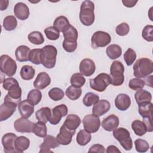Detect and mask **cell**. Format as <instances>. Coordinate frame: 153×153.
I'll return each instance as SVG.
<instances>
[{"instance_id": "1", "label": "cell", "mask_w": 153, "mask_h": 153, "mask_svg": "<svg viewBox=\"0 0 153 153\" xmlns=\"http://www.w3.org/2000/svg\"><path fill=\"white\" fill-rule=\"evenodd\" d=\"M64 40L62 44L63 49L68 52L72 53L77 48L78 31L73 26L69 25L62 32Z\"/></svg>"}, {"instance_id": "2", "label": "cell", "mask_w": 153, "mask_h": 153, "mask_svg": "<svg viewBox=\"0 0 153 153\" xmlns=\"http://www.w3.org/2000/svg\"><path fill=\"white\" fill-rule=\"evenodd\" d=\"M94 4L88 0L84 1L80 6L79 20L81 23L86 26H91L94 22Z\"/></svg>"}, {"instance_id": "3", "label": "cell", "mask_w": 153, "mask_h": 153, "mask_svg": "<svg viewBox=\"0 0 153 153\" xmlns=\"http://www.w3.org/2000/svg\"><path fill=\"white\" fill-rule=\"evenodd\" d=\"M133 75L137 78H145L153 72V62L148 58H140L133 65Z\"/></svg>"}, {"instance_id": "4", "label": "cell", "mask_w": 153, "mask_h": 153, "mask_svg": "<svg viewBox=\"0 0 153 153\" xmlns=\"http://www.w3.org/2000/svg\"><path fill=\"white\" fill-rule=\"evenodd\" d=\"M57 50L52 45H47L41 49V64L47 69H52L55 66Z\"/></svg>"}, {"instance_id": "5", "label": "cell", "mask_w": 153, "mask_h": 153, "mask_svg": "<svg viewBox=\"0 0 153 153\" xmlns=\"http://www.w3.org/2000/svg\"><path fill=\"white\" fill-rule=\"evenodd\" d=\"M124 66L118 60L114 61L110 67L111 84L114 86H120L124 81Z\"/></svg>"}, {"instance_id": "6", "label": "cell", "mask_w": 153, "mask_h": 153, "mask_svg": "<svg viewBox=\"0 0 153 153\" xmlns=\"http://www.w3.org/2000/svg\"><path fill=\"white\" fill-rule=\"evenodd\" d=\"M113 136L126 151H130L133 147V142L130 132L125 128H117L113 130Z\"/></svg>"}, {"instance_id": "7", "label": "cell", "mask_w": 153, "mask_h": 153, "mask_svg": "<svg viewBox=\"0 0 153 153\" xmlns=\"http://www.w3.org/2000/svg\"><path fill=\"white\" fill-rule=\"evenodd\" d=\"M110 83V75L106 73H100L89 81L90 88L99 92L104 91Z\"/></svg>"}, {"instance_id": "8", "label": "cell", "mask_w": 153, "mask_h": 153, "mask_svg": "<svg viewBox=\"0 0 153 153\" xmlns=\"http://www.w3.org/2000/svg\"><path fill=\"white\" fill-rule=\"evenodd\" d=\"M16 61L7 54H3L0 57L1 71L8 76H13L17 71Z\"/></svg>"}, {"instance_id": "9", "label": "cell", "mask_w": 153, "mask_h": 153, "mask_svg": "<svg viewBox=\"0 0 153 153\" xmlns=\"http://www.w3.org/2000/svg\"><path fill=\"white\" fill-rule=\"evenodd\" d=\"M91 41L92 48L96 49L108 45L111 41V37L108 33L102 30H98L93 34Z\"/></svg>"}, {"instance_id": "10", "label": "cell", "mask_w": 153, "mask_h": 153, "mask_svg": "<svg viewBox=\"0 0 153 153\" xmlns=\"http://www.w3.org/2000/svg\"><path fill=\"white\" fill-rule=\"evenodd\" d=\"M19 105L8 99L7 96L4 97V102L0 106V121L7 120L15 112L16 107Z\"/></svg>"}, {"instance_id": "11", "label": "cell", "mask_w": 153, "mask_h": 153, "mask_svg": "<svg viewBox=\"0 0 153 153\" xmlns=\"http://www.w3.org/2000/svg\"><path fill=\"white\" fill-rule=\"evenodd\" d=\"M82 122L84 130L90 133L97 132L100 126V120L99 117L93 114L85 115L83 118Z\"/></svg>"}, {"instance_id": "12", "label": "cell", "mask_w": 153, "mask_h": 153, "mask_svg": "<svg viewBox=\"0 0 153 153\" xmlns=\"http://www.w3.org/2000/svg\"><path fill=\"white\" fill-rule=\"evenodd\" d=\"M68 112V109L65 104H60L55 106L51 110V115L49 122L52 125H56L59 123L61 118L65 117Z\"/></svg>"}, {"instance_id": "13", "label": "cell", "mask_w": 153, "mask_h": 153, "mask_svg": "<svg viewBox=\"0 0 153 153\" xmlns=\"http://www.w3.org/2000/svg\"><path fill=\"white\" fill-rule=\"evenodd\" d=\"M75 134V130H69L63 124L60 128V131L56 136V139L60 145H68L71 143Z\"/></svg>"}, {"instance_id": "14", "label": "cell", "mask_w": 153, "mask_h": 153, "mask_svg": "<svg viewBox=\"0 0 153 153\" xmlns=\"http://www.w3.org/2000/svg\"><path fill=\"white\" fill-rule=\"evenodd\" d=\"M35 123L27 118H20L14 123V127L16 131L20 133H32Z\"/></svg>"}, {"instance_id": "15", "label": "cell", "mask_w": 153, "mask_h": 153, "mask_svg": "<svg viewBox=\"0 0 153 153\" xmlns=\"http://www.w3.org/2000/svg\"><path fill=\"white\" fill-rule=\"evenodd\" d=\"M17 137L13 133H7L2 136V144L5 152H17L15 148V141Z\"/></svg>"}, {"instance_id": "16", "label": "cell", "mask_w": 153, "mask_h": 153, "mask_svg": "<svg viewBox=\"0 0 153 153\" xmlns=\"http://www.w3.org/2000/svg\"><path fill=\"white\" fill-rule=\"evenodd\" d=\"M79 70L82 75L90 76L95 72L96 65L93 60L88 58L84 59L79 63Z\"/></svg>"}, {"instance_id": "17", "label": "cell", "mask_w": 153, "mask_h": 153, "mask_svg": "<svg viewBox=\"0 0 153 153\" xmlns=\"http://www.w3.org/2000/svg\"><path fill=\"white\" fill-rule=\"evenodd\" d=\"M60 146V143L56 139V137L51 135H47L44 137L43 142L40 145L39 153L41 152H52L51 149H54Z\"/></svg>"}, {"instance_id": "18", "label": "cell", "mask_w": 153, "mask_h": 153, "mask_svg": "<svg viewBox=\"0 0 153 153\" xmlns=\"http://www.w3.org/2000/svg\"><path fill=\"white\" fill-rule=\"evenodd\" d=\"M110 108L111 104L109 101L105 99H102L93 105L92 113L97 117H100L108 112Z\"/></svg>"}, {"instance_id": "19", "label": "cell", "mask_w": 153, "mask_h": 153, "mask_svg": "<svg viewBox=\"0 0 153 153\" xmlns=\"http://www.w3.org/2000/svg\"><path fill=\"white\" fill-rule=\"evenodd\" d=\"M51 83V78L50 75L45 72H41L39 73L33 82V86L36 89L43 90L48 86Z\"/></svg>"}, {"instance_id": "20", "label": "cell", "mask_w": 153, "mask_h": 153, "mask_svg": "<svg viewBox=\"0 0 153 153\" xmlns=\"http://www.w3.org/2000/svg\"><path fill=\"white\" fill-rule=\"evenodd\" d=\"M18 109L22 117L28 118L34 112V105L27 99L24 100L19 103Z\"/></svg>"}, {"instance_id": "21", "label": "cell", "mask_w": 153, "mask_h": 153, "mask_svg": "<svg viewBox=\"0 0 153 153\" xmlns=\"http://www.w3.org/2000/svg\"><path fill=\"white\" fill-rule=\"evenodd\" d=\"M119 123L118 117L114 114H111L103 119L101 125L105 130L112 131L117 128Z\"/></svg>"}, {"instance_id": "22", "label": "cell", "mask_w": 153, "mask_h": 153, "mask_svg": "<svg viewBox=\"0 0 153 153\" xmlns=\"http://www.w3.org/2000/svg\"><path fill=\"white\" fill-rule=\"evenodd\" d=\"M14 13L16 17L19 20H25L29 16V8L26 4L18 2L14 5Z\"/></svg>"}, {"instance_id": "23", "label": "cell", "mask_w": 153, "mask_h": 153, "mask_svg": "<svg viewBox=\"0 0 153 153\" xmlns=\"http://www.w3.org/2000/svg\"><path fill=\"white\" fill-rule=\"evenodd\" d=\"M131 105V99L129 96L126 94L120 93L118 94L115 99V105L116 108L121 111H126Z\"/></svg>"}, {"instance_id": "24", "label": "cell", "mask_w": 153, "mask_h": 153, "mask_svg": "<svg viewBox=\"0 0 153 153\" xmlns=\"http://www.w3.org/2000/svg\"><path fill=\"white\" fill-rule=\"evenodd\" d=\"M31 50L26 45H22L16 49L15 56L16 60L19 62H25L29 60V55Z\"/></svg>"}, {"instance_id": "25", "label": "cell", "mask_w": 153, "mask_h": 153, "mask_svg": "<svg viewBox=\"0 0 153 153\" xmlns=\"http://www.w3.org/2000/svg\"><path fill=\"white\" fill-rule=\"evenodd\" d=\"M81 119L76 114H69L63 123V125L68 129L75 130L81 124Z\"/></svg>"}, {"instance_id": "26", "label": "cell", "mask_w": 153, "mask_h": 153, "mask_svg": "<svg viewBox=\"0 0 153 153\" xmlns=\"http://www.w3.org/2000/svg\"><path fill=\"white\" fill-rule=\"evenodd\" d=\"M7 95L12 100L19 104V103L21 102L22 97V88H20L19 84H15L11 87L8 90V93Z\"/></svg>"}, {"instance_id": "27", "label": "cell", "mask_w": 153, "mask_h": 153, "mask_svg": "<svg viewBox=\"0 0 153 153\" xmlns=\"http://www.w3.org/2000/svg\"><path fill=\"white\" fill-rule=\"evenodd\" d=\"M134 99L137 105L145 102H150L152 100V95L150 92L146 90H137L134 94Z\"/></svg>"}, {"instance_id": "28", "label": "cell", "mask_w": 153, "mask_h": 153, "mask_svg": "<svg viewBox=\"0 0 153 153\" xmlns=\"http://www.w3.org/2000/svg\"><path fill=\"white\" fill-rule=\"evenodd\" d=\"M30 146L29 139L23 136H19L15 141V148L17 152H23L27 150Z\"/></svg>"}, {"instance_id": "29", "label": "cell", "mask_w": 153, "mask_h": 153, "mask_svg": "<svg viewBox=\"0 0 153 153\" xmlns=\"http://www.w3.org/2000/svg\"><path fill=\"white\" fill-rule=\"evenodd\" d=\"M106 53L110 59L115 60L121 56L122 49L117 44H111L106 48Z\"/></svg>"}, {"instance_id": "30", "label": "cell", "mask_w": 153, "mask_h": 153, "mask_svg": "<svg viewBox=\"0 0 153 153\" xmlns=\"http://www.w3.org/2000/svg\"><path fill=\"white\" fill-rule=\"evenodd\" d=\"M51 115V110L48 107H43L35 112V116L38 121L44 123L49 121Z\"/></svg>"}, {"instance_id": "31", "label": "cell", "mask_w": 153, "mask_h": 153, "mask_svg": "<svg viewBox=\"0 0 153 153\" xmlns=\"http://www.w3.org/2000/svg\"><path fill=\"white\" fill-rule=\"evenodd\" d=\"M138 112L140 116L144 118L147 117H152V103L150 102H145L138 105Z\"/></svg>"}, {"instance_id": "32", "label": "cell", "mask_w": 153, "mask_h": 153, "mask_svg": "<svg viewBox=\"0 0 153 153\" xmlns=\"http://www.w3.org/2000/svg\"><path fill=\"white\" fill-rule=\"evenodd\" d=\"M91 139V135L85 130H81L76 135V141L81 146H85L88 144Z\"/></svg>"}, {"instance_id": "33", "label": "cell", "mask_w": 153, "mask_h": 153, "mask_svg": "<svg viewBox=\"0 0 153 153\" xmlns=\"http://www.w3.org/2000/svg\"><path fill=\"white\" fill-rule=\"evenodd\" d=\"M20 74L23 80H30L35 76V70L32 66L24 65L20 69Z\"/></svg>"}, {"instance_id": "34", "label": "cell", "mask_w": 153, "mask_h": 153, "mask_svg": "<svg viewBox=\"0 0 153 153\" xmlns=\"http://www.w3.org/2000/svg\"><path fill=\"white\" fill-rule=\"evenodd\" d=\"M131 128L136 135L142 136L146 133V128L143 121L136 120L132 122Z\"/></svg>"}, {"instance_id": "35", "label": "cell", "mask_w": 153, "mask_h": 153, "mask_svg": "<svg viewBox=\"0 0 153 153\" xmlns=\"http://www.w3.org/2000/svg\"><path fill=\"white\" fill-rule=\"evenodd\" d=\"M70 25L69 22L67 17L64 16H60L56 18L53 23V26L56 28L59 32H63V30Z\"/></svg>"}, {"instance_id": "36", "label": "cell", "mask_w": 153, "mask_h": 153, "mask_svg": "<svg viewBox=\"0 0 153 153\" xmlns=\"http://www.w3.org/2000/svg\"><path fill=\"white\" fill-rule=\"evenodd\" d=\"M65 94L69 99L72 100H75L80 97L82 94V90L81 88L71 85L66 90Z\"/></svg>"}, {"instance_id": "37", "label": "cell", "mask_w": 153, "mask_h": 153, "mask_svg": "<svg viewBox=\"0 0 153 153\" xmlns=\"http://www.w3.org/2000/svg\"><path fill=\"white\" fill-rule=\"evenodd\" d=\"M17 26V21L14 16H8L3 20V27L7 31L14 30Z\"/></svg>"}, {"instance_id": "38", "label": "cell", "mask_w": 153, "mask_h": 153, "mask_svg": "<svg viewBox=\"0 0 153 153\" xmlns=\"http://www.w3.org/2000/svg\"><path fill=\"white\" fill-rule=\"evenodd\" d=\"M33 133L39 137H44L47 134V128L45 123L41 121H38L34 125Z\"/></svg>"}, {"instance_id": "39", "label": "cell", "mask_w": 153, "mask_h": 153, "mask_svg": "<svg viewBox=\"0 0 153 153\" xmlns=\"http://www.w3.org/2000/svg\"><path fill=\"white\" fill-rule=\"evenodd\" d=\"M42 99V93L38 89H32L27 94V99L33 105H38Z\"/></svg>"}, {"instance_id": "40", "label": "cell", "mask_w": 153, "mask_h": 153, "mask_svg": "<svg viewBox=\"0 0 153 153\" xmlns=\"http://www.w3.org/2000/svg\"><path fill=\"white\" fill-rule=\"evenodd\" d=\"M27 39L29 41L35 45H41L44 42L43 35L39 31H33L30 32L27 36Z\"/></svg>"}, {"instance_id": "41", "label": "cell", "mask_w": 153, "mask_h": 153, "mask_svg": "<svg viewBox=\"0 0 153 153\" xmlns=\"http://www.w3.org/2000/svg\"><path fill=\"white\" fill-rule=\"evenodd\" d=\"M99 100V97L97 94L93 92H88L85 94L82 99V102L85 106L90 107L96 104Z\"/></svg>"}, {"instance_id": "42", "label": "cell", "mask_w": 153, "mask_h": 153, "mask_svg": "<svg viewBox=\"0 0 153 153\" xmlns=\"http://www.w3.org/2000/svg\"><path fill=\"white\" fill-rule=\"evenodd\" d=\"M70 82L71 85H73L75 87L81 88L84 85L85 82V79L80 73H75L71 76L70 78Z\"/></svg>"}, {"instance_id": "43", "label": "cell", "mask_w": 153, "mask_h": 153, "mask_svg": "<svg viewBox=\"0 0 153 153\" xmlns=\"http://www.w3.org/2000/svg\"><path fill=\"white\" fill-rule=\"evenodd\" d=\"M44 33L47 38L51 41H55L59 39L60 32L54 26H49L45 29Z\"/></svg>"}, {"instance_id": "44", "label": "cell", "mask_w": 153, "mask_h": 153, "mask_svg": "<svg viewBox=\"0 0 153 153\" xmlns=\"http://www.w3.org/2000/svg\"><path fill=\"white\" fill-rule=\"evenodd\" d=\"M136 59V53L134 50L128 48L124 54V60L127 66H131Z\"/></svg>"}, {"instance_id": "45", "label": "cell", "mask_w": 153, "mask_h": 153, "mask_svg": "<svg viewBox=\"0 0 153 153\" xmlns=\"http://www.w3.org/2000/svg\"><path fill=\"white\" fill-rule=\"evenodd\" d=\"M48 96L51 99L54 101H59L62 99L64 97L63 91L57 87H54L48 91Z\"/></svg>"}, {"instance_id": "46", "label": "cell", "mask_w": 153, "mask_h": 153, "mask_svg": "<svg viewBox=\"0 0 153 153\" xmlns=\"http://www.w3.org/2000/svg\"><path fill=\"white\" fill-rule=\"evenodd\" d=\"M29 60L35 65L41 64V49L35 48L32 50L29 55Z\"/></svg>"}, {"instance_id": "47", "label": "cell", "mask_w": 153, "mask_h": 153, "mask_svg": "<svg viewBox=\"0 0 153 153\" xmlns=\"http://www.w3.org/2000/svg\"><path fill=\"white\" fill-rule=\"evenodd\" d=\"M145 81L140 78H135L131 79L130 80L128 83V87L130 88H131L133 90L137 91L142 89L145 86Z\"/></svg>"}, {"instance_id": "48", "label": "cell", "mask_w": 153, "mask_h": 153, "mask_svg": "<svg viewBox=\"0 0 153 153\" xmlns=\"http://www.w3.org/2000/svg\"><path fill=\"white\" fill-rule=\"evenodd\" d=\"M134 145L136 150L138 152H145L149 148L148 142L142 139H136L134 141Z\"/></svg>"}, {"instance_id": "49", "label": "cell", "mask_w": 153, "mask_h": 153, "mask_svg": "<svg viewBox=\"0 0 153 153\" xmlns=\"http://www.w3.org/2000/svg\"><path fill=\"white\" fill-rule=\"evenodd\" d=\"M153 26L151 25H148L144 27L142 32V38L148 41L152 42L153 41Z\"/></svg>"}, {"instance_id": "50", "label": "cell", "mask_w": 153, "mask_h": 153, "mask_svg": "<svg viewBox=\"0 0 153 153\" xmlns=\"http://www.w3.org/2000/svg\"><path fill=\"white\" fill-rule=\"evenodd\" d=\"M130 31L129 25L125 22L121 23L118 25L115 29V32L119 36H125Z\"/></svg>"}, {"instance_id": "51", "label": "cell", "mask_w": 153, "mask_h": 153, "mask_svg": "<svg viewBox=\"0 0 153 153\" xmlns=\"http://www.w3.org/2000/svg\"><path fill=\"white\" fill-rule=\"evenodd\" d=\"M17 84H19V82L16 79L13 77H9L4 79L2 82V87L5 90L8 91L11 87Z\"/></svg>"}, {"instance_id": "52", "label": "cell", "mask_w": 153, "mask_h": 153, "mask_svg": "<svg viewBox=\"0 0 153 153\" xmlns=\"http://www.w3.org/2000/svg\"><path fill=\"white\" fill-rule=\"evenodd\" d=\"M105 147L100 144H94L93 145H92L88 152H100V153H104L105 152Z\"/></svg>"}, {"instance_id": "53", "label": "cell", "mask_w": 153, "mask_h": 153, "mask_svg": "<svg viewBox=\"0 0 153 153\" xmlns=\"http://www.w3.org/2000/svg\"><path fill=\"white\" fill-rule=\"evenodd\" d=\"M143 122L146 127V131L148 132H152L153 131L152 126V117L144 118Z\"/></svg>"}, {"instance_id": "54", "label": "cell", "mask_w": 153, "mask_h": 153, "mask_svg": "<svg viewBox=\"0 0 153 153\" xmlns=\"http://www.w3.org/2000/svg\"><path fill=\"white\" fill-rule=\"evenodd\" d=\"M137 2V1H132V0H123L122 1V3L123 5L128 8H131L136 4Z\"/></svg>"}, {"instance_id": "55", "label": "cell", "mask_w": 153, "mask_h": 153, "mask_svg": "<svg viewBox=\"0 0 153 153\" xmlns=\"http://www.w3.org/2000/svg\"><path fill=\"white\" fill-rule=\"evenodd\" d=\"M106 152L107 153H111V152H121V151L115 146L114 145H109L107 147Z\"/></svg>"}, {"instance_id": "56", "label": "cell", "mask_w": 153, "mask_h": 153, "mask_svg": "<svg viewBox=\"0 0 153 153\" xmlns=\"http://www.w3.org/2000/svg\"><path fill=\"white\" fill-rule=\"evenodd\" d=\"M8 4H9V1H4V0H1L0 1V8L1 11L5 10L7 8L8 6Z\"/></svg>"}]
</instances>
